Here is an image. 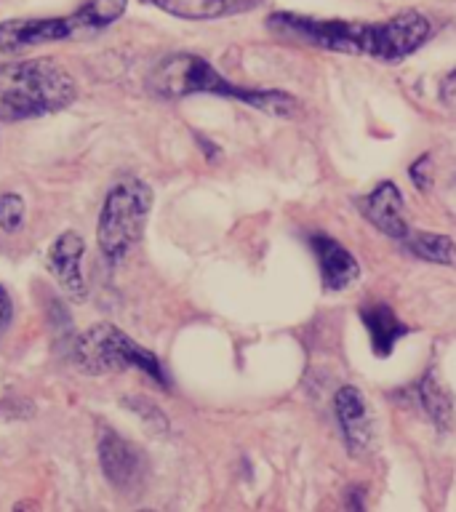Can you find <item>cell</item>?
I'll list each match as a JSON object with an SVG mask.
<instances>
[{
    "label": "cell",
    "instance_id": "cell-1",
    "mask_svg": "<svg viewBox=\"0 0 456 512\" xmlns=\"http://www.w3.org/2000/svg\"><path fill=\"white\" fill-rule=\"evenodd\" d=\"M267 24L272 32L283 38L302 40L307 46L339 51V54L374 56L382 62H400L430 38V22L416 11H403L379 24L315 19L299 14H272Z\"/></svg>",
    "mask_w": 456,
    "mask_h": 512
},
{
    "label": "cell",
    "instance_id": "cell-2",
    "mask_svg": "<svg viewBox=\"0 0 456 512\" xmlns=\"http://www.w3.org/2000/svg\"><path fill=\"white\" fill-rule=\"evenodd\" d=\"M78 86L54 59L0 64V123L43 118L70 107Z\"/></svg>",
    "mask_w": 456,
    "mask_h": 512
},
{
    "label": "cell",
    "instance_id": "cell-3",
    "mask_svg": "<svg viewBox=\"0 0 456 512\" xmlns=\"http://www.w3.org/2000/svg\"><path fill=\"white\" fill-rule=\"evenodd\" d=\"M150 88L166 99H182L190 94L230 96L270 115H291L296 110L294 96L283 91H248V88L235 86L230 80H224L203 56L195 54H174L163 59L152 72Z\"/></svg>",
    "mask_w": 456,
    "mask_h": 512
},
{
    "label": "cell",
    "instance_id": "cell-4",
    "mask_svg": "<svg viewBox=\"0 0 456 512\" xmlns=\"http://www.w3.org/2000/svg\"><path fill=\"white\" fill-rule=\"evenodd\" d=\"M150 211V184L139 182V179H126L112 187L110 195L104 198L99 224H96V240L110 262L123 259L139 243Z\"/></svg>",
    "mask_w": 456,
    "mask_h": 512
},
{
    "label": "cell",
    "instance_id": "cell-5",
    "mask_svg": "<svg viewBox=\"0 0 456 512\" xmlns=\"http://www.w3.org/2000/svg\"><path fill=\"white\" fill-rule=\"evenodd\" d=\"M75 360L88 374L139 368L147 376H152L160 387H168V376L160 366V360L110 323H96L80 336L78 344H75Z\"/></svg>",
    "mask_w": 456,
    "mask_h": 512
},
{
    "label": "cell",
    "instance_id": "cell-6",
    "mask_svg": "<svg viewBox=\"0 0 456 512\" xmlns=\"http://www.w3.org/2000/svg\"><path fill=\"white\" fill-rule=\"evenodd\" d=\"M80 30L83 24L78 14L51 16V19H8L0 24V51L16 54L22 48L40 46V43L67 40Z\"/></svg>",
    "mask_w": 456,
    "mask_h": 512
},
{
    "label": "cell",
    "instance_id": "cell-7",
    "mask_svg": "<svg viewBox=\"0 0 456 512\" xmlns=\"http://www.w3.org/2000/svg\"><path fill=\"white\" fill-rule=\"evenodd\" d=\"M99 459H102V470L112 486L120 491L136 488L144 480L147 462L144 454L134 443L123 440L115 430H99Z\"/></svg>",
    "mask_w": 456,
    "mask_h": 512
},
{
    "label": "cell",
    "instance_id": "cell-8",
    "mask_svg": "<svg viewBox=\"0 0 456 512\" xmlns=\"http://www.w3.org/2000/svg\"><path fill=\"white\" fill-rule=\"evenodd\" d=\"M83 254H86V240L80 238L75 230H67L51 243L46 259L48 272L54 275L64 294L75 299V302H83L88 294L86 278H83V270H80Z\"/></svg>",
    "mask_w": 456,
    "mask_h": 512
},
{
    "label": "cell",
    "instance_id": "cell-9",
    "mask_svg": "<svg viewBox=\"0 0 456 512\" xmlns=\"http://www.w3.org/2000/svg\"><path fill=\"white\" fill-rule=\"evenodd\" d=\"M334 408L336 416H339V424H342L344 440H347L352 454L368 451L371 440H374V419H371V411H368L363 392L347 384V387L336 392Z\"/></svg>",
    "mask_w": 456,
    "mask_h": 512
},
{
    "label": "cell",
    "instance_id": "cell-10",
    "mask_svg": "<svg viewBox=\"0 0 456 512\" xmlns=\"http://www.w3.org/2000/svg\"><path fill=\"white\" fill-rule=\"evenodd\" d=\"M360 211L387 238L403 240L408 235L406 216H403V195L392 182H382L368 198L360 200Z\"/></svg>",
    "mask_w": 456,
    "mask_h": 512
},
{
    "label": "cell",
    "instance_id": "cell-11",
    "mask_svg": "<svg viewBox=\"0 0 456 512\" xmlns=\"http://www.w3.org/2000/svg\"><path fill=\"white\" fill-rule=\"evenodd\" d=\"M310 246L315 251V259L320 264V275H323V286L326 291H344L350 288L360 275V267L355 262V256L342 246L336 243L334 238L328 235H312Z\"/></svg>",
    "mask_w": 456,
    "mask_h": 512
},
{
    "label": "cell",
    "instance_id": "cell-12",
    "mask_svg": "<svg viewBox=\"0 0 456 512\" xmlns=\"http://www.w3.org/2000/svg\"><path fill=\"white\" fill-rule=\"evenodd\" d=\"M360 318L371 331V347L379 358H387L395 344L408 334V326L400 323V318L387 307V304H371L366 310L360 312Z\"/></svg>",
    "mask_w": 456,
    "mask_h": 512
},
{
    "label": "cell",
    "instance_id": "cell-13",
    "mask_svg": "<svg viewBox=\"0 0 456 512\" xmlns=\"http://www.w3.org/2000/svg\"><path fill=\"white\" fill-rule=\"evenodd\" d=\"M150 3L179 19H216V16L246 11L256 0H150Z\"/></svg>",
    "mask_w": 456,
    "mask_h": 512
},
{
    "label": "cell",
    "instance_id": "cell-14",
    "mask_svg": "<svg viewBox=\"0 0 456 512\" xmlns=\"http://www.w3.org/2000/svg\"><path fill=\"white\" fill-rule=\"evenodd\" d=\"M403 248L408 254L419 256L424 262L432 264H456V243L448 235H438V232H424L416 230L411 232L403 240Z\"/></svg>",
    "mask_w": 456,
    "mask_h": 512
},
{
    "label": "cell",
    "instance_id": "cell-15",
    "mask_svg": "<svg viewBox=\"0 0 456 512\" xmlns=\"http://www.w3.org/2000/svg\"><path fill=\"white\" fill-rule=\"evenodd\" d=\"M416 398H419V403H422V408L430 414V419L435 424H440V427H448L451 424V400H448V395L443 392V387H440L438 382H435V374H427L419 382V387H416Z\"/></svg>",
    "mask_w": 456,
    "mask_h": 512
},
{
    "label": "cell",
    "instance_id": "cell-16",
    "mask_svg": "<svg viewBox=\"0 0 456 512\" xmlns=\"http://www.w3.org/2000/svg\"><path fill=\"white\" fill-rule=\"evenodd\" d=\"M128 0H88L86 6L78 8L75 14L83 22V30H99L123 16Z\"/></svg>",
    "mask_w": 456,
    "mask_h": 512
},
{
    "label": "cell",
    "instance_id": "cell-17",
    "mask_svg": "<svg viewBox=\"0 0 456 512\" xmlns=\"http://www.w3.org/2000/svg\"><path fill=\"white\" fill-rule=\"evenodd\" d=\"M24 222V200L14 192L0 195V230L16 232Z\"/></svg>",
    "mask_w": 456,
    "mask_h": 512
},
{
    "label": "cell",
    "instance_id": "cell-18",
    "mask_svg": "<svg viewBox=\"0 0 456 512\" xmlns=\"http://www.w3.org/2000/svg\"><path fill=\"white\" fill-rule=\"evenodd\" d=\"M432 158L430 155H422V158L416 160V163H411V168H408V174H411V179H414V184L419 187V190H430L432 187Z\"/></svg>",
    "mask_w": 456,
    "mask_h": 512
},
{
    "label": "cell",
    "instance_id": "cell-19",
    "mask_svg": "<svg viewBox=\"0 0 456 512\" xmlns=\"http://www.w3.org/2000/svg\"><path fill=\"white\" fill-rule=\"evenodd\" d=\"M11 320V299H8V291L0 286V328L6 326Z\"/></svg>",
    "mask_w": 456,
    "mask_h": 512
}]
</instances>
